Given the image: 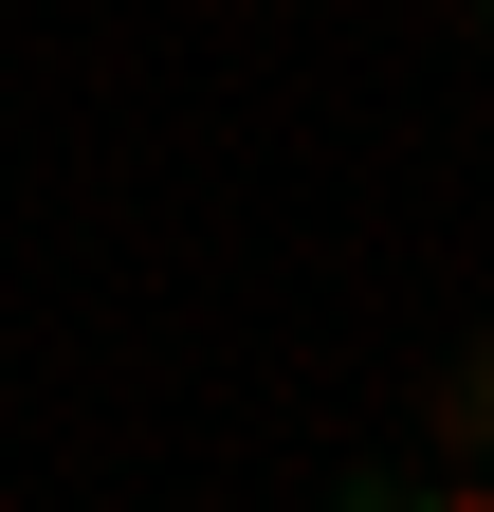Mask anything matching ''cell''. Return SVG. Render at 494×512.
Listing matches in <instances>:
<instances>
[{"mask_svg":"<svg viewBox=\"0 0 494 512\" xmlns=\"http://www.w3.org/2000/svg\"><path fill=\"white\" fill-rule=\"evenodd\" d=\"M476 37H494V0H476Z\"/></svg>","mask_w":494,"mask_h":512,"instance_id":"7a4b0ae2","label":"cell"},{"mask_svg":"<svg viewBox=\"0 0 494 512\" xmlns=\"http://www.w3.org/2000/svg\"><path fill=\"white\" fill-rule=\"evenodd\" d=\"M403 512H494V476H440V494H421V476H403Z\"/></svg>","mask_w":494,"mask_h":512,"instance_id":"6da1fadb","label":"cell"}]
</instances>
